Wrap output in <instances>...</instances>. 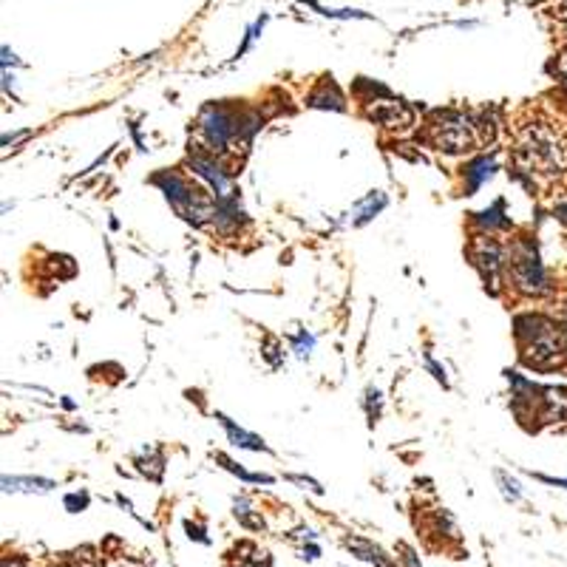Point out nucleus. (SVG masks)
<instances>
[{"label": "nucleus", "instance_id": "obj_7", "mask_svg": "<svg viewBox=\"0 0 567 567\" xmlns=\"http://www.w3.org/2000/svg\"><path fill=\"white\" fill-rule=\"evenodd\" d=\"M366 116L386 131H409L414 125V111L400 99H369Z\"/></svg>", "mask_w": 567, "mask_h": 567}, {"label": "nucleus", "instance_id": "obj_10", "mask_svg": "<svg viewBox=\"0 0 567 567\" xmlns=\"http://www.w3.org/2000/svg\"><path fill=\"white\" fill-rule=\"evenodd\" d=\"M309 106H315V108H335V111H343V99H341V94L335 91V89H321V91H312L309 94Z\"/></svg>", "mask_w": 567, "mask_h": 567}, {"label": "nucleus", "instance_id": "obj_2", "mask_svg": "<svg viewBox=\"0 0 567 567\" xmlns=\"http://www.w3.org/2000/svg\"><path fill=\"white\" fill-rule=\"evenodd\" d=\"M522 363L539 372H554L567 363V329L545 312H525L516 318Z\"/></svg>", "mask_w": 567, "mask_h": 567}, {"label": "nucleus", "instance_id": "obj_8", "mask_svg": "<svg viewBox=\"0 0 567 567\" xmlns=\"http://www.w3.org/2000/svg\"><path fill=\"white\" fill-rule=\"evenodd\" d=\"M537 417L542 423H567V389H562V386L542 389Z\"/></svg>", "mask_w": 567, "mask_h": 567}, {"label": "nucleus", "instance_id": "obj_3", "mask_svg": "<svg viewBox=\"0 0 567 567\" xmlns=\"http://www.w3.org/2000/svg\"><path fill=\"white\" fill-rule=\"evenodd\" d=\"M491 133L479 131V125L462 111H435L426 123V140L443 154H471L486 142Z\"/></svg>", "mask_w": 567, "mask_h": 567}, {"label": "nucleus", "instance_id": "obj_4", "mask_svg": "<svg viewBox=\"0 0 567 567\" xmlns=\"http://www.w3.org/2000/svg\"><path fill=\"white\" fill-rule=\"evenodd\" d=\"M505 281L525 298H545L554 292V284L539 258V250L530 239H516L508 247V267H505Z\"/></svg>", "mask_w": 567, "mask_h": 567}, {"label": "nucleus", "instance_id": "obj_9", "mask_svg": "<svg viewBox=\"0 0 567 567\" xmlns=\"http://www.w3.org/2000/svg\"><path fill=\"white\" fill-rule=\"evenodd\" d=\"M219 420L224 423V428H227V435H230V440H233V443H236V445H241V448H253V452H261V448H264V443H261L258 437H253V435H247V431H244V428H236V426H233V423L227 420V417H219Z\"/></svg>", "mask_w": 567, "mask_h": 567}, {"label": "nucleus", "instance_id": "obj_12", "mask_svg": "<svg viewBox=\"0 0 567 567\" xmlns=\"http://www.w3.org/2000/svg\"><path fill=\"white\" fill-rule=\"evenodd\" d=\"M86 503H89V499H86V496H69V499H65V505H69V508H77V505L82 508V505H86Z\"/></svg>", "mask_w": 567, "mask_h": 567}, {"label": "nucleus", "instance_id": "obj_1", "mask_svg": "<svg viewBox=\"0 0 567 567\" xmlns=\"http://www.w3.org/2000/svg\"><path fill=\"white\" fill-rule=\"evenodd\" d=\"M513 162L537 185L567 176V125L547 111H525L513 125Z\"/></svg>", "mask_w": 567, "mask_h": 567}, {"label": "nucleus", "instance_id": "obj_6", "mask_svg": "<svg viewBox=\"0 0 567 567\" xmlns=\"http://www.w3.org/2000/svg\"><path fill=\"white\" fill-rule=\"evenodd\" d=\"M469 258L477 267V273L486 281V287L494 292L499 290V284L505 281V267H508V250L499 241L494 233L482 230L469 241Z\"/></svg>", "mask_w": 567, "mask_h": 567}, {"label": "nucleus", "instance_id": "obj_11", "mask_svg": "<svg viewBox=\"0 0 567 567\" xmlns=\"http://www.w3.org/2000/svg\"><path fill=\"white\" fill-rule=\"evenodd\" d=\"M236 520L247 528H256V530L264 525L258 516H253V508H247V503H236Z\"/></svg>", "mask_w": 567, "mask_h": 567}, {"label": "nucleus", "instance_id": "obj_5", "mask_svg": "<svg viewBox=\"0 0 567 567\" xmlns=\"http://www.w3.org/2000/svg\"><path fill=\"white\" fill-rule=\"evenodd\" d=\"M159 185L165 188V196H168V202L185 216L188 222L193 224H205L210 219H216L219 216V210H216V202L213 196L199 185V182H190L185 176L179 173H171V176H159L157 179Z\"/></svg>", "mask_w": 567, "mask_h": 567}]
</instances>
